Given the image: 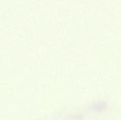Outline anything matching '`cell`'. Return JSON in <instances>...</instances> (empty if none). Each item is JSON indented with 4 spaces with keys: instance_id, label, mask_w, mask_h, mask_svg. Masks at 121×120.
<instances>
[]
</instances>
